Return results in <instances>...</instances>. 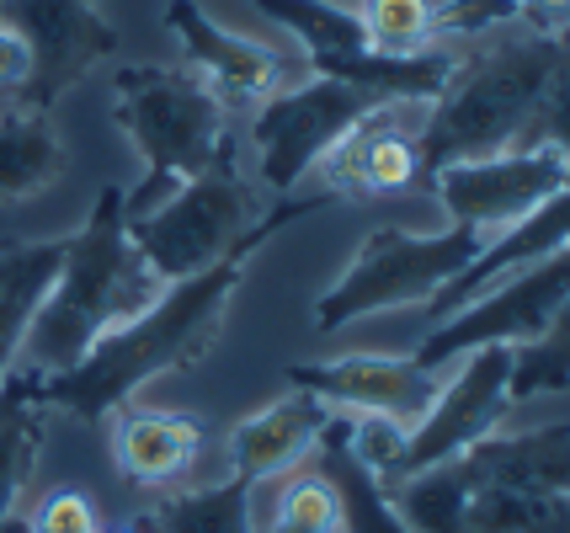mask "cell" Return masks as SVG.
Here are the masks:
<instances>
[{
    "instance_id": "1",
    "label": "cell",
    "mask_w": 570,
    "mask_h": 533,
    "mask_svg": "<svg viewBox=\"0 0 570 533\" xmlns=\"http://www.w3.org/2000/svg\"><path fill=\"white\" fill-rule=\"evenodd\" d=\"M321 204H331L325 193L277 204L240 251H229L224 261L203 267L193 278L166 283L160 299H155L139 320H128V326H118L112 336H101L70 374L32 379V401H38V406L70 411L80 422H107V416L118 406H128L149 379L176 374V368H198L203 357L214 353L224 320H229V305H235V294H240V283H246V261L262 251L283 225L315 214Z\"/></svg>"
},
{
    "instance_id": "2",
    "label": "cell",
    "mask_w": 570,
    "mask_h": 533,
    "mask_svg": "<svg viewBox=\"0 0 570 533\" xmlns=\"http://www.w3.org/2000/svg\"><path fill=\"white\" fill-rule=\"evenodd\" d=\"M416 145L426 181L453 160L566 145V38L501 27L485 53L453 65Z\"/></svg>"
},
{
    "instance_id": "3",
    "label": "cell",
    "mask_w": 570,
    "mask_h": 533,
    "mask_svg": "<svg viewBox=\"0 0 570 533\" xmlns=\"http://www.w3.org/2000/svg\"><path fill=\"white\" fill-rule=\"evenodd\" d=\"M124 219V193L101 187L80 235L65 240V261H59L49 294L22 336V357L32 379L70 374L101 336L139 320L160 299L166 278L134 251Z\"/></svg>"
},
{
    "instance_id": "4",
    "label": "cell",
    "mask_w": 570,
    "mask_h": 533,
    "mask_svg": "<svg viewBox=\"0 0 570 533\" xmlns=\"http://www.w3.org/2000/svg\"><path fill=\"white\" fill-rule=\"evenodd\" d=\"M112 118L128 134V145L145 160V193L124 198V214L149 204L160 187L193 181L229 160L224 128L229 107L187 70H160V65H128L112 80Z\"/></svg>"
},
{
    "instance_id": "5",
    "label": "cell",
    "mask_w": 570,
    "mask_h": 533,
    "mask_svg": "<svg viewBox=\"0 0 570 533\" xmlns=\"http://www.w3.org/2000/svg\"><path fill=\"white\" fill-rule=\"evenodd\" d=\"M491 235H480L470 225H448V229H400V225H379L352 251V261L342 267V278L315 299V330H342L352 320H368V315H390L405 305H426L438 288H443L464 261H470Z\"/></svg>"
},
{
    "instance_id": "6",
    "label": "cell",
    "mask_w": 570,
    "mask_h": 533,
    "mask_svg": "<svg viewBox=\"0 0 570 533\" xmlns=\"http://www.w3.org/2000/svg\"><path fill=\"white\" fill-rule=\"evenodd\" d=\"M262 219L267 214L256 204V187L240 181V171L229 160H219L214 171L181 181L171 198H160L149 214H128L124 225L134 251L166 283H176L224 261L229 251H240L262 229Z\"/></svg>"
},
{
    "instance_id": "7",
    "label": "cell",
    "mask_w": 570,
    "mask_h": 533,
    "mask_svg": "<svg viewBox=\"0 0 570 533\" xmlns=\"http://www.w3.org/2000/svg\"><path fill=\"white\" fill-rule=\"evenodd\" d=\"M560 315H570V256L554 251L533 267H522L497 288H485L480 299L453 309L448 320L432 326L411 363H422L432 374H443L453 357H470L480 347H522L533 336H544Z\"/></svg>"
},
{
    "instance_id": "8",
    "label": "cell",
    "mask_w": 570,
    "mask_h": 533,
    "mask_svg": "<svg viewBox=\"0 0 570 533\" xmlns=\"http://www.w3.org/2000/svg\"><path fill=\"white\" fill-rule=\"evenodd\" d=\"M373 107L384 102L336 76L294 80V86L273 91L267 102H256L250 139H256V160H262V181L273 187L277 198H288L298 181L331 155V145Z\"/></svg>"
},
{
    "instance_id": "9",
    "label": "cell",
    "mask_w": 570,
    "mask_h": 533,
    "mask_svg": "<svg viewBox=\"0 0 570 533\" xmlns=\"http://www.w3.org/2000/svg\"><path fill=\"white\" fill-rule=\"evenodd\" d=\"M507 368H512V347H480L459 363V374L443 379L438 401L426 406V416L416 427H405L400 437L395 464L379 475V481H405V475H422L432 464H448L464 448H474L480 437H491L501 427V416L512 411L507 395Z\"/></svg>"
},
{
    "instance_id": "10",
    "label": "cell",
    "mask_w": 570,
    "mask_h": 533,
    "mask_svg": "<svg viewBox=\"0 0 570 533\" xmlns=\"http://www.w3.org/2000/svg\"><path fill=\"white\" fill-rule=\"evenodd\" d=\"M570 181L566 145H544V150H512V155H485V160H453L443 171H432V193L453 225H470L480 235L528 219L539 204L560 198Z\"/></svg>"
},
{
    "instance_id": "11",
    "label": "cell",
    "mask_w": 570,
    "mask_h": 533,
    "mask_svg": "<svg viewBox=\"0 0 570 533\" xmlns=\"http://www.w3.org/2000/svg\"><path fill=\"white\" fill-rule=\"evenodd\" d=\"M0 17L32 49V76L17 97V107L32 112H53L75 80L118 49V27L97 17L91 0H0Z\"/></svg>"
},
{
    "instance_id": "12",
    "label": "cell",
    "mask_w": 570,
    "mask_h": 533,
    "mask_svg": "<svg viewBox=\"0 0 570 533\" xmlns=\"http://www.w3.org/2000/svg\"><path fill=\"white\" fill-rule=\"evenodd\" d=\"M426 107L432 102H384L363 112L315 166L325 177V198H390V193L426 187L422 145H416Z\"/></svg>"
},
{
    "instance_id": "13",
    "label": "cell",
    "mask_w": 570,
    "mask_h": 533,
    "mask_svg": "<svg viewBox=\"0 0 570 533\" xmlns=\"http://www.w3.org/2000/svg\"><path fill=\"white\" fill-rule=\"evenodd\" d=\"M288 384L315 395L325 411H347V416H384L395 427H416L426 406L438 401L443 374H432L411 357L384 353H347L336 363H294Z\"/></svg>"
},
{
    "instance_id": "14",
    "label": "cell",
    "mask_w": 570,
    "mask_h": 533,
    "mask_svg": "<svg viewBox=\"0 0 570 533\" xmlns=\"http://www.w3.org/2000/svg\"><path fill=\"white\" fill-rule=\"evenodd\" d=\"M166 27L176 32V43L187 53V65L198 70V80L229 112H235V107L267 102L273 91H283V86L298 80V65L288 53L273 49V43H262V38H246V32L219 27L198 0H171Z\"/></svg>"
},
{
    "instance_id": "15",
    "label": "cell",
    "mask_w": 570,
    "mask_h": 533,
    "mask_svg": "<svg viewBox=\"0 0 570 533\" xmlns=\"http://www.w3.org/2000/svg\"><path fill=\"white\" fill-rule=\"evenodd\" d=\"M566 235H570V214H566V193H560V198H549V204L533 208L528 219L497 229V235H491V240H485V246H480L422 309L432 315V326H438V320H448L453 309H464L470 299H480L485 288H497L501 278H512L522 267H533V261H544V256L566 251Z\"/></svg>"
},
{
    "instance_id": "16",
    "label": "cell",
    "mask_w": 570,
    "mask_h": 533,
    "mask_svg": "<svg viewBox=\"0 0 570 533\" xmlns=\"http://www.w3.org/2000/svg\"><path fill=\"white\" fill-rule=\"evenodd\" d=\"M325 422H331V411L315 395H304V389L262 406L256 416H246L240 427L229 432V475L262 485L273 475H283V470H294L298 458L315 448Z\"/></svg>"
},
{
    "instance_id": "17",
    "label": "cell",
    "mask_w": 570,
    "mask_h": 533,
    "mask_svg": "<svg viewBox=\"0 0 570 533\" xmlns=\"http://www.w3.org/2000/svg\"><path fill=\"white\" fill-rule=\"evenodd\" d=\"M203 454V422L181 411H112V458L134 485H166Z\"/></svg>"
},
{
    "instance_id": "18",
    "label": "cell",
    "mask_w": 570,
    "mask_h": 533,
    "mask_svg": "<svg viewBox=\"0 0 570 533\" xmlns=\"http://www.w3.org/2000/svg\"><path fill=\"white\" fill-rule=\"evenodd\" d=\"M474 481L512 485V491H533V496H566L570 491V427L549 422V427L518 432V437H480L464 448Z\"/></svg>"
},
{
    "instance_id": "19",
    "label": "cell",
    "mask_w": 570,
    "mask_h": 533,
    "mask_svg": "<svg viewBox=\"0 0 570 533\" xmlns=\"http://www.w3.org/2000/svg\"><path fill=\"white\" fill-rule=\"evenodd\" d=\"M70 150L53 128V112L11 107L0 112V204H32L65 177Z\"/></svg>"
},
{
    "instance_id": "20",
    "label": "cell",
    "mask_w": 570,
    "mask_h": 533,
    "mask_svg": "<svg viewBox=\"0 0 570 533\" xmlns=\"http://www.w3.org/2000/svg\"><path fill=\"white\" fill-rule=\"evenodd\" d=\"M315 448H321L315 470L331 481V491H336V507H342V533H411V529H405V517L395 512V502H390L384 481L373 475L363 458L352 454L347 416H331V422H325V432L315 437Z\"/></svg>"
},
{
    "instance_id": "21",
    "label": "cell",
    "mask_w": 570,
    "mask_h": 533,
    "mask_svg": "<svg viewBox=\"0 0 570 533\" xmlns=\"http://www.w3.org/2000/svg\"><path fill=\"white\" fill-rule=\"evenodd\" d=\"M65 261V240H38V246H0V384L17 374L22 336L49 294L53 273Z\"/></svg>"
},
{
    "instance_id": "22",
    "label": "cell",
    "mask_w": 570,
    "mask_h": 533,
    "mask_svg": "<svg viewBox=\"0 0 570 533\" xmlns=\"http://www.w3.org/2000/svg\"><path fill=\"white\" fill-rule=\"evenodd\" d=\"M250 481H219V485H193V491H176L166 502L139 517L145 533H256L250 517Z\"/></svg>"
},
{
    "instance_id": "23",
    "label": "cell",
    "mask_w": 570,
    "mask_h": 533,
    "mask_svg": "<svg viewBox=\"0 0 570 533\" xmlns=\"http://www.w3.org/2000/svg\"><path fill=\"white\" fill-rule=\"evenodd\" d=\"M390 502L405 517L411 533H464V502L474 491V475L464 454L448 458V464H432L422 475H405V481H390Z\"/></svg>"
},
{
    "instance_id": "24",
    "label": "cell",
    "mask_w": 570,
    "mask_h": 533,
    "mask_svg": "<svg viewBox=\"0 0 570 533\" xmlns=\"http://www.w3.org/2000/svg\"><path fill=\"white\" fill-rule=\"evenodd\" d=\"M277 27H288L304 49V65L321 70L325 59H342V53L368 49L363 43V22L357 11L342 6V0H256Z\"/></svg>"
},
{
    "instance_id": "25",
    "label": "cell",
    "mask_w": 570,
    "mask_h": 533,
    "mask_svg": "<svg viewBox=\"0 0 570 533\" xmlns=\"http://www.w3.org/2000/svg\"><path fill=\"white\" fill-rule=\"evenodd\" d=\"M570 502L566 496H533L512 485L474 481L464 502V533H566Z\"/></svg>"
},
{
    "instance_id": "26",
    "label": "cell",
    "mask_w": 570,
    "mask_h": 533,
    "mask_svg": "<svg viewBox=\"0 0 570 533\" xmlns=\"http://www.w3.org/2000/svg\"><path fill=\"white\" fill-rule=\"evenodd\" d=\"M363 43L379 53L438 49V6L432 0H357Z\"/></svg>"
},
{
    "instance_id": "27",
    "label": "cell",
    "mask_w": 570,
    "mask_h": 533,
    "mask_svg": "<svg viewBox=\"0 0 570 533\" xmlns=\"http://www.w3.org/2000/svg\"><path fill=\"white\" fill-rule=\"evenodd\" d=\"M570 389V315H560L544 336L512 347V368H507V395L512 406L528 395H566Z\"/></svg>"
},
{
    "instance_id": "28",
    "label": "cell",
    "mask_w": 570,
    "mask_h": 533,
    "mask_svg": "<svg viewBox=\"0 0 570 533\" xmlns=\"http://www.w3.org/2000/svg\"><path fill=\"white\" fill-rule=\"evenodd\" d=\"M43 448V406L27 401L11 416H0V529L17 517L27 481H32V464Z\"/></svg>"
},
{
    "instance_id": "29",
    "label": "cell",
    "mask_w": 570,
    "mask_h": 533,
    "mask_svg": "<svg viewBox=\"0 0 570 533\" xmlns=\"http://www.w3.org/2000/svg\"><path fill=\"white\" fill-rule=\"evenodd\" d=\"M267 533H342V507H336V491L321 470H298L283 485Z\"/></svg>"
},
{
    "instance_id": "30",
    "label": "cell",
    "mask_w": 570,
    "mask_h": 533,
    "mask_svg": "<svg viewBox=\"0 0 570 533\" xmlns=\"http://www.w3.org/2000/svg\"><path fill=\"white\" fill-rule=\"evenodd\" d=\"M518 22V0H443L438 6V38H485Z\"/></svg>"
},
{
    "instance_id": "31",
    "label": "cell",
    "mask_w": 570,
    "mask_h": 533,
    "mask_svg": "<svg viewBox=\"0 0 570 533\" xmlns=\"http://www.w3.org/2000/svg\"><path fill=\"white\" fill-rule=\"evenodd\" d=\"M27 76H32V49L17 27L0 17V97H22Z\"/></svg>"
},
{
    "instance_id": "32",
    "label": "cell",
    "mask_w": 570,
    "mask_h": 533,
    "mask_svg": "<svg viewBox=\"0 0 570 533\" xmlns=\"http://www.w3.org/2000/svg\"><path fill=\"white\" fill-rule=\"evenodd\" d=\"M566 11L570 0H518V22L544 38H566Z\"/></svg>"
},
{
    "instance_id": "33",
    "label": "cell",
    "mask_w": 570,
    "mask_h": 533,
    "mask_svg": "<svg viewBox=\"0 0 570 533\" xmlns=\"http://www.w3.org/2000/svg\"><path fill=\"white\" fill-rule=\"evenodd\" d=\"M27 401H32V374H6V384H0V416H11Z\"/></svg>"
},
{
    "instance_id": "34",
    "label": "cell",
    "mask_w": 570,
    "mask_h": 533,
    "mask_svg": "<svg viewBox=\"0 0 570 533\" xmlns=\"http://www.w3.org/2000/svg\"><path fill=\"white\" fill-rule=\"evenodd\" d=\"M101 533H145V529H101Z\"/></svg>"
}]
</instances>
